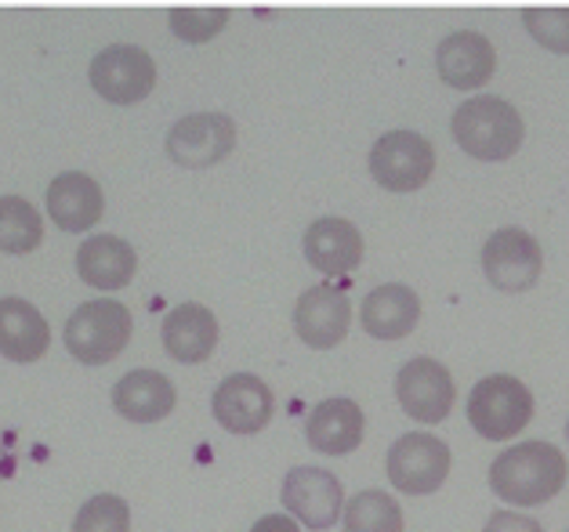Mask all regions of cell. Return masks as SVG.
I'll return each instance as SVG.
<instances>
[{"label":"cell","mask_w":569,"mask_h":532,"mask_svg":"<svg viewBox=\"0 0 569 532\" xmlns=\"http://www.w3.org/2000/svg\"><path fill=\"white\" fill-rule=\"evenodd\" d=\"M566 456L562 450H555L551 442H519L505 450L490 464V489L505 503L516 508H537L548 503L551 496H559V489L566 485Z\"/></svg>","instance_id":"6da1fadb"},{"label":"cell","mask_w":569,"mask_h":532,"mask_svg":"<svg viewBox=\"0 0 569 532\" xmlns=\"http://www.w3.org/2000/svg\"><path fill=\"white\" fill-rule=\"evenodd\" d=\"M450 131H453V142L461 145L471 160H486V163L516 157L526 138L519 109L497 94H479L457 106Z\"/></svg>","instance_id":"7a4b0ae2"},{"label":"cell","mask_w":569,"mask_h":532,"mask_svg":"<svg viewBox=\"0 0 569 532\" xmlns=\"http://www.w3.org/2000/svg\"><path fill=\"white\" fill-rule=\"evenodd\" d=\"M134 333L131 308H123L113 298H99L80 304L73 315L66 319V352L84 367H106L113 362L123 348H128Z\"/></svg>","instance_id":"3957f363"},{"label":"cell","mask_w":569,"mask_h":532,"mask_svg":"<svg viewBox=\"0 0 569 532\" xmlns=\"http://www.w3.org/2000/svg\"><path fill=\"white\" fill-rule=\"evenodd\" d=\"M468 420L486 442H508L533 420V395L519 377L493 373L471 388Z\"/></svg>","instance_id":"277c9868"},{"label":"cell","mask_w":569,"mask_h":532,"mask_svg":"<svg viewBox=\"0 0 569 532\" xmlns=\"http://www.w3.org/2000/svg\"><path fill=\"white\" fill-rule=\"evenodd\" d=\"M450 468H453L450 445L436 435H428V431H410V435L396 439L385 460L388 482L407 496L436 493V489L450 479Z\"/></svg>","instance_id":"5b68a950"},{"label":"cell","mask_w":569,"mask_h":532,"mask_svg":"<svg viewBox=\"0 0 569 532\" xmlns=\"http://www.w3.org/2000/svg\"><path fill=\"white\" fill-rule=\"evenodd\" d=\"M436 171V149L418 131H388L370 149V174L388 192H418Z\"/></svg>","instance_id":"8992f818"},{"label":"cell","mask_w":569,"mask_h":532,"mask_svg":"<svg viewBox=\"0 0 569 532\" xmlns=\"http://www.w3.org/2000/svg\"><path fill=\"white\" fill-rule=\"evenodd\" d=\"M91 88L113 106H134L157 88V62L138 44H109L91 59Z\"/></svg>","instance_id":"52a82bcc"},{"label":"cell","mask_w":569,"mask_h":532,"mask_svg":"<svg viewBox=\"0 0 569 532\" xmlns=\"http://www.w3.org/2000/svg\"><path fill=\"white\" fill-rule=\"evenodd\" d=\"M540 272H545V254H540V243L526 229L505 225L486 240L482 275L490 287L505 293H522L537 283Z\"/></svg>","instance_id":"ba28073f"},{"label":"cell","mask_w":569,"mask_h":532,"mask_svg":"<svg viewBox=\"0 0 569 532\" xmlns=\"http://www.w3.org/2000/svg\"><path fill=\"white\" fill-rule=\"evenodd\" d=\"M168 157L186 171L218 167L236 149V120L229 113H189L168 131Z\"/></svg>","instance_id":"9c48e42d"},{"label":"cell","mask_w":569,"mask_h":532,"mask_svg":"<svg viewBox=\"0 0 569 532\" xmlns=\"http://www.w3.org/2000/svg\"><path fill=\"white\" fill-rule=\"evenodd\" d=\"M396 399L402 413L418 424H442L453 410L457 388L450 370L439 359H410L407 367L396 373Z\"/></svg>","instance_id":"30bf717a"},{"label":"cell","mask_w":569,"mask_h":532,"mask_svg":"<svg viewBox=\"0 0 569 532\" xmlns=\"http://www.w3.org/2000/svg\"><path fill=\"white\" fill-rule=\"evenodd\" d=\"M280 496L287 514L316 532L330 529L345 511V485L327 468H290Z\"/></svg>","instance_id":"8fae6325"},{"label":"cell","mask_w":569,"mask_h":532,"mask_svg":"<svg viewBox=\"0 0 569 532\" xmlns=\"http://www.w3.org/2000/svg\"><path fill=\"white\" fill-rule=\"evenodd\" d=\"M276 410L272 388L254 373H232L214 388L211 413L229 435H258L269 428Z\"/></svg>","instance_id":"7c38bea8"},{"label":"cell","mask_w":569,"mask_h":532,"mask_svg":"<svg viewBox=\"0 0 569 532\" xmlns=\"http://www.w3.org/2000/svg\"><path fill=\"white\" fill-rule=\"evenodd\" d=\"M352 327V304L345 290L330 283H316L298 298L295 304V333L316 352H330L349 338Z\"/></svg>","instance_id":"4fadbf2b"},{"label":"cell","mask_w":569,"mask_h":532,"mask_svg":"<svg viewBox=\"0 0 569 532\" xmlns=\"http://www.w3.org/2000/svg\"><path fill=\"white\" fill-rule=\"evenodd\" d=\"M305 261L323 275H349L363 264V232L345 218H319L305 229Z\"/></svg>","instance_id":"5bb4252c"},{"label":"cell","mask_w":569,"mask_h":532,"mask_svg":"<svg viewBox=\"0 0 569 532\" xmlns=\"http://www.w3.org/2000/svg\"><path fill=\"white\" fill-rule=\"evenodd\" d=\"M367 435V416L352 399H323L305 420V442L323 456H349Z\"/></svg>","instance_id":"9a60e30c"},{"label":"cell","mask_w":569,"mask_h":532,"mask_svg":"<svg viewBox=\"0 0 569 532\" xmlns=\"http://www.w3.org/2000/svg\"><path fill=\"white\" fill-rule=\"evenodd\" d=\"M163 352H168L174 362H186V367H197V362H207L218 348V319L207 304L186 301L171 308L163 315Z\"/></svg>","instance_id":"2e32d148"},{"label":"cell","mask_w":569,"mask_h":532,"mask_svg":"<svg viewBox=\"0 0 569 532\" xmlns=\"http://www.w3.org/2000/svg\"><path fill=\"white\" fill-rule=\"evenodd\" d=\"M436 69L453 91H476L493 77L497 51L490 44V37H482L476 30H457L439 44Z\"/></svg>","instance_id":"e0dca14e"},{"label":"cell","mask_w":569,"mask_h":532,"mask_svg":"<svg viewBox=\"0 0 569 532\" xmlns=\"http://www.w3.org/2000/svg\"><path fill=\"white\" fill-rule=\"evenodd\" d=\"M106 195L102 185L84 171H66L48 185V214L69 235L88 232L102 221Z\"/></svg>","instance_id":"ac0fdd59"},{"label":"cell","mask_w":569,"mask_h":532,"mask_svg":"<svg viewBox=\"0 0 569 532\" xmlns=\"http://www.w3.org/2000/svg\"><path fill=\"white\" fill-rule=\"evenodd\" d=\"M178 405L174 381L160 370H131L113 384V410L131 424H160Z\"/></svg>","instance_id":"d6986e66"},{"label":"cell","mask_w":569,"mask_h":532,"mask_svg":"<svg viewBox=\"0 0 569 532\" xmlns=\"http://www.w3.org/2000/svg\"><path fill=\"white\" fill-rule=\"evenodd\" d=\"M138 272V254L128 240H120L113 232L88 235L77 250V275L94 290H123Z\"/></svg>","instance_id":"ffe728a7"},{"label":"cell","mask_w":569,"mask_h":532,"mask_svg":"<svg viewBox=\"0 0 569 532\" xmlns=\"http://www.w3.org/2000/svg\"><path fill=\"white\" fill-rule=\"evenodd\" d=\"M363 330L378 341H402L421 323V298L407 283H381L363 298Z\"/></svg>","instance_id":"44dd1931"},{"label":"cell","mask_w":569,"mask_h":532,"mask_svg":"<svg viewBox=\"0 0 569 532\" xmlns=\"http://www.w3.org/2000/svg\"><path fill=\"white\" fill-rule=\"evenodd\" d=\"M51 344L48 319L26 298L0 301V355L11 362H37Z\"/></svg>","instance_id":"7402d4cb"},{"label":"cell","mask_w":569,"mask_h":532,"mask_svg":"<svg viewBox=\"0 0 569 532\" xmlns=\"http://www.w3.org/2000/svg\"><path fill=\"white\" fill-rule=\"evenodd\" d=\"M44 243L40 210L22 195H0V250L4 254H33Z\"/></svg>","instance_id":"603a6c76"},{"label":"cell","mask_w":569,"mask_h":532,"mask_svg":"<svg viewBox=\"0 0 569 532\" xmlns=\"http://www.w3.org/2000/svg\"><path fill=\"white\" fill-rule=\"evenodd\" d=\"M345 532H402V508L385 489H363L341 511Z\"/></svg>","instance_id":"cb8c5ba5"},{"label":"cell","mask_w":569,"mask_h":532,"mask_svg":"<svg viewBox=\"0 0 569 532\" xmlns=\"http://www.w3.org/2000/svg\"><path fill=\"white\" fill-rule=\"evenodd\" d=\"M73 532H131V508L117 493L91 496L73 518Z\"/></svg>","instance_id":"d4e9b609"},{"label":"cell","mask_w":569,"mask_h":532,"mask_svg":"<svg viewBox=\"0 0 569 532\" xmlns=\"http://www.w3.org/2000/svg\"><path fill=\"white\" fill-rule=\"evenodd\" d=\"M171 33L186 44H207L229 26V8H171Z\"/></svg>","instance_id":"484cf974"},{"label":"cell","mask_w":569,"mask_h":532,"mask_svg":"<svg viewBox=\"0 0 569 532\" xmlns=\"http://www.w3.org/2000/svg\"><path fill=\"white\" fill-rule=\"evenodd\" d=\"M522 22L540 48L569 54V8H522Z\"/></svg>","instance_id":"4316f807"},{"label":"cell","mask_w":569,"mask_h":532,"mask_svg":"<svg viewBox=\"0 0 569 532\" xmlns=\"http://www.w3.org/2000/svg\"><path fill=\"white\" fill-rule=\"evenodd\" d=\"M482 532H545V525L530 514H508V511H493L490 522L482 525Z\"/></svg>","instance_id":"83f0119b"},{"label":"cell","mask_w":569,"mask_h":532,"mask_svg":"<svg viewBox=\"0 0 569 532\" xmlns=\"http://www.w3.org/2000/svg\"><path fill=\"white\" fill-rule=\"evenodd\" d=\"M251 532H301L290 514H266L251 525Z\"/></svg>","instance_id":"f1b7e54d"},{"label":"cell","mask_w":569,"mask_h":532,"mask_svg":"<svg viewBox=\"0 0 569 532\" xmlns=\"http://www.w3.org/2000/svg\"><path fill=\"white\" fill-rule=\"evenodd\" d=\"M566 442H569V420H566Z\"/></svg>","instance_id":"f546056e"}]
</instances>
